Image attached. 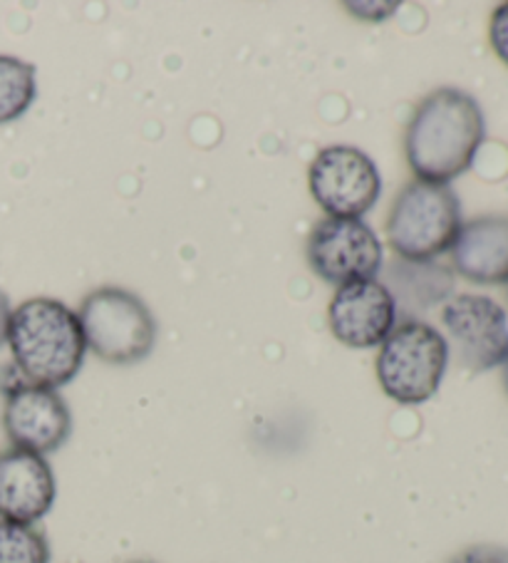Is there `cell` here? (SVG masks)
I'll return each mask as SVG.
<instances>
[{
  "label": "cell",
  "mask_w": 508,
  "mask_h": 563,
  "mask_svg": "<svg viewBox=\"0 0 508 563\" xmlns=\"http://www.w3.org/2000/svg\"><path fill=\"white\" fill-rule=\"evenodd\" d=\"M486 140V120L472 95L456 87L429 92L405 132V157L417 181L446 184L472 169Z\"/></svg>",
  "instance_id": "obj_1"
},
{
  "label": "cell",
  "mask_w": 508,
  "mask_h": 563,
  "mask_svg": "<svg viewBox=\"0 0 508 563\" xmlns=\"http://www.w3.org/2000/svg\"><path fill=\"white\" fill-rule=\"evenodd\" d=\"M8 347L23 380L51 390L75 380L87 353L77 313L55 298H31L13 308Z\"/></svg>",
  "instance_id": "obj_2"
},
{
  "label": "cell",
  "mask_w": 508,
  "mask_h": 563,
  "mask_svg": "<svg viewBox=\"0 0 508 563\" xmlns=\"http://www.w3.org/2000/svg\"><path fill=\"white\" fill-rule=\"evenodd\" d=\"M462 203L446 184L409 181L387 217V241L409 264H429L454 246Z\"/></svg>",
  "instance_id": "obj_3"
},
{
  "label": "cell",
  "mask_w": 508,
  "mask_h": 563,
  "mask_svg": "<svg viewBox=\"0 0 508 563\" xmlns=\"http://www.w3.org/2000/svg\"><path fill=\"white\" fill-rule=\"evenodd\" d=\"M449 357L446 338L437 328L405 320L379 345L377 383L397 405H424L442 387Z\"/></svg>",
  "instance_id": "obj_4"
},
{
  "label": "cell",
  "mask_w": 508,
  "mask_h": 563,
  "mask_svg": "<svg viewBox=\"0 0 508 563\" xmlns=\"http://www.w3.org/2000/svg\"><path fill=\"white\" fill-rule=\"evenodd\" d=\"M87 351L110 365H136L154 351L156 320L132 290L104 286L85 296L77 310Z\"/></svg>",
  "instance_id": "obj_5"
},
{
  "label": "cell",
  "mask_w": 508,
  "mask_h": 563,
  "mask_svg": "<svg viewBox=\"0 0 508 563\" xmlns=\"http://www.w3.org/2000/svg\"><path fill=\"white\" fill-rule=\"evenodd\" d=\"M308 189L325 217L363 219L383 194V177L367 152L350 144H332L312 159Z\"/></svg>",
  "instance_id": "obj_6"
},
{
  "label": "cell",
  "mask_w": 508,
  "mask_h": 563,
  "mask_svg": "<svg viewBox=\"0 0 508 563\" xmlns=\"http://www.w3.org/2000/svg\"><path fill=\"white\" fill-rule=\"evenodd\" d=\"M449 353L464 371L488 373L508 355V316L494 298L459 294L442 306Z\"/></svg>",
  "instance_id": "obj_7"
},
{
  "label": "cell",
  "mask_w": 508,
  "mask_h": 563,
  "mask_svg": "<svg viewBox=\"0 0 508 563\" xmlns=\"http://www.w3.org/2000/svg\"><path fill=\"white\" fill-rule=\"evenodd\" d=\"M308 264L330 286L375 280L383 244L363 219H320L308 239Z\"/></svg>",
  "instance_id": "obj_8"
},
{
  "label": "cell",
  "mask_w": 508,
  "mask_h": 563,
  "mask_svg": "<svg viewBox=\"0 0 508 563\" xmlns=\"http://www.w3.org/2000/svg\"><path fill=\"white\" fill-rule=\"evenodd\" d=\"M3 393V430L11 446L47 457L70 440L73 415L60 393L25 383L23 377Z\"/></svg>",
  "instance_id": "obj_9"
},
{
  "label": "cell",
  "mask_w": 508,
  "mask_h": 563,
  "mask_svg": "<svg viewBox=\"0 0 508 563\" xmlns=\"http://www.w3.org/2000/svg\"><path fill=\"white\" fill-rule=\"evenodd\" d=\"M330 333L353 351L379 347L397 328V300L379 280L340 286L328 308Z\"/></svg>",
  "instance_id": "obj_10"
},
{
  "label": "cell",
  "mask_w": 508,
  "mask_h": 563,
  "mask_svg": "<svg viewBox=\"0 0 508 563\" xmlns=\"http://www.w3.org/2000/svg\"><path fill=\"white\" fill-rule=\"evenodd\" d=\"M57 499L55 472L43 454L18 450L0 452V521L35 527Z\"/></svg>",
  "instance_id": "obj_11"
},
{
  "label": "cell",
  "mask_w": 508,
  "mask_h": 563,
  "mask_svg": "<svg viewBox=\"0 0 508 563\" xmlns=\"http://www.w3.org/2000/svg\"><path fill=\"white\" fill-rule=\"evenodd\" d=\"M449 254L456 274L472 284H508V219L478 217L462 223Z\"/></svg>",
  "instance_id": "obj_12"
},
{
  "label": "cell",
  "mask_w": 508,
  "mask_h": 563,
  "mask_svg": "<svg viewBox=\"0 0 508 563\" xmlns=\"http://www.w3.org/2000/svg\"><path fill=\"white\" fill-rule=\"evenodd\" d=\"M37 97L35 65L0 53V124L21 120Z\"/></svg>",
  "instance_id": "obj_13"
},
{
  "label": "cell",
  "mask_w": 508,
  "mask_h": 563,
  "mask_svg": "<svg viewBox=\"0 0 508 563\" xmlns=\"http://www.w3.org/2000/svg\"><path fill=\"white\" fill-rule=\"evenodd\" d=\"M0 563H51V547L41 529L0 521Z\"/></svg>",
  "instance_id": "obj_14"
},
{
  "label": "cell",
  "mask_w": 508,
  "mask_h": 563,
  "mask_svg": "<svg viewBox=\"0 0 508 563\" xmlns=\"http://www.w3.org/2000/svg\"><path fill=\"white\" fill-rule=\"evenodd\" d=\"M449 563H508V549L496 547V543H476L459 551Z\"/></svg>",
  "instance_id": "obj_15"
},
{
  "label": "cell",
  "mask_w": 508,
  "mask_h": 563,
  "mask_svg": "<svg viewBox=\"0 0 508 563\" xmlns=\"http://www.w3.org/2000/svg\"><path fill=\"white\" fill-rule=\"evenodd\" d=\"M488 41H492L494 53L508 65V3L498 5L488 25Z\"/></svg>",
  "instance_id": "obj_16"
},
{
  "label": "cell",
  "mask_w": 508,
  "mask_h": 563,
  "mask_svg": "<svg viewBox=\"0 0 508 563\" xmlns=\"http://www.w3.org/2000/svg\"><path fill=\"white\" fill-rule=\"evenodd\" d=\"M11 316H13L11 298H8L3 290H0V347L8 343V328H11Z\"/></svg>",
  "instance_id": "obj_17"
},
{
  "label": "cell",
  "mask_w": 508,
  "mask_h": 563,
  "mask_svg": "<svg viewBox=\"0 0 508 563\" xmlns=\"http://www.w3.org/2000/svg\"><path fill=\"white\" fill-rule=\"evenodd\" d=\"M504 387H506V393H508V355H506V361H504Z\"/></svg>",
  "instance_id": "obj_18"
},
{
  "label": "cell",
  "mask_w": 508,
  "mask_h": 563,
  "mask_svg": "<svg viewBox=\"0 0 508 563\" xmlns=\"http://www.w3.org/2000/svg\"><path fill=\"white\" fill-rule=\"evenodd\" d=\"M506 298H508V284H506Z\"/></svg>",
  "instance_id": "obj_19"
},
{
  "label": "cell",
  "mask_w": 508,
  "mask_h": 563,
  "mask_svg": "<svg viewBox=\"0 0 508 563\" xmlns=\"http://www.w3.org/2000/svg\"><path fill=\"white\" fill-rule=\"evenodd\" d=\"M136 563H146V561H136Z\"/></svg>",
  "instance_id": "obj_20"
}]
</instances>
